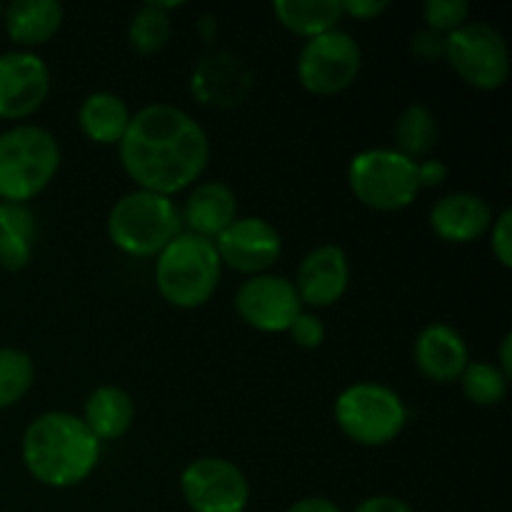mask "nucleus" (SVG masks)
<instances>
[{
  "label": "nucleus",
  "mask_w": 512,
  "mask_h": 512,
  "mask_svg": "<svg viewBox=\"0 0 512 512\" xmlns=\"http://www.w3.org/2000/svg\"><path fill=\"white\" fill-rule=\"evenodd\" d=\"M118 153L140 190L173 198L208 170L210 140L203 125L183 108L153 103L130 118Z\"/></svg>",
  "instance_id": "1"
},
{
  "label": "nucleus",
  "mask_w": 512,
  "mask_h": 512,
  "mask_svg": "<svg viewBox=\"0 0 512 512\" xmlns=\"http://www.w3.org/2000/svg\"><path fill=\"white\" fill-rule=\"evenodd\" d=\"M100 460V440L70 413H43L25 428L23 463L38 483L48 488H73L83 483Z\"/></svg>",
  "instance_id": "2"
},
{
  "label": "nucleus",
  "mask_w": 512,
  "mask_h": 512,
  "mask_svg": "<svg viewBox=\"0 0 512 512\" xmlns=\"http://www.w3.org/2000/svg\"><path fill=\"white\" fill-rule=\"evenodd\" d=\"M223 275L215 243L200 235L183 233L168 243L155 260V285L173 308L193 310L215 295Z\"/></svg>",
  "instance_id": "3"
},
{
  "label": "nucleus",
  "mask_w": 512,
  "mask_h": 512,
  "mask_svg": "<svg viewBox=\"0 0 512 512\" xmlns=\"http://www.w3.org/2000/svg\"><path fill=\"white\" fill-rule=\"evenodd\" d=\"M60 168V145L40 125H15L0 133V200L28 203L43 193Z\"/></svg>",
  "instance_id": "4"
},
{
  "label": "nucleus",
  "mask_w": 512,
  "mask_h": 512,
  "mask_svg": "<svg viewBox=\"0 0 512 512\" xmlns=\"http://www.w3.org/2000/svg\"><path fill=\"white\" fill-rule=\"evenodd\" d=\"M180 233V210L165 195L138 188L110 208L108 238L130 258H158Z\"/></svg>",
  "instance_id": "5"
},
{
  "label": "nucleus",
  "mask_w": 512,
  "mask_h": 512,
  "mask_svg": "<svg viewBox=\"0 0 512 512\" xmlns=\"http://www.w3.org/2000/svg\"><path fill=\"white\" fill-rule=\"evenodd\" d=\"M335 423L345 438L365 448L388 445L403 433L408 410L393 388L380 383H355L335 400Z\"/></svg>",
  "instance_id": "6"
},
{
  "label": "nucleus",
  "mask_w": 512,
  "mask_h": 512,
  "mask_svg": "<svg viewBox=\"0 0 512 512\" xmlns=\"http://www.w3.org/2000/svg\"><path fill=\"white\" fill-rule=\"evenodd\" d=\"M348 185L365 208L398 213L418 198V163L393 148L363 150L350 160Z\"/></svg>",
  "instance_id": "7"
},
{
  "label": "nucleus",
  "mask_w": 512,
  "mask_h": 512,
  "mask_svg": "<svg viewBox=\"0 0 512 512\" xmlns=\"http://www.w3.org/2000/svg\"><path fill=\"white\" fill-rule=\"evenodd\" d=\"M445 60L468 85L478 90L503 88L510 75L508 43L493 25L468 20L445 35Z\"/></svg>",
  "instance_id": "8"
},
{
  "label": "nucleus",
  "mask_w": 512,
  "mask_h": 512,
  "mask_svg": "<svg viewBox=\"0 0 512 512\" xmlns=\"http://www.w3.org/2000/svg\"><path fill=\"white\" fill-rule=\"evenodd\" d=\"M363 53L353 35L330 30L305 40L298 55V80L313 95H338L358 80Z\"/></svg>",
  "instance_id": "9"
},
{
  "label": "nucleus",
  "mask_w": 512,
  "mask_h": 512,
  "mask_svg": "<svg viewBox=\"0 0 512 512\" xmlns=\"http://www.w3.org/2000/svg\"><path fill=\"white\" fill-rule=\"evenodd\" d=\"M180 490L193 512H245L250 485L225 458H198L180 475Z\"/></svg>",
  "instance_id": "10"
},
{
  "label": "nucleus",
  "mask_w": 512,
  "mask_h": 512,
  "mask_svg": "<svg viewBox=\"0 0 512 512\" xmlns=\"http://www.w3.org/2000/svg\"><path fill=\"white\" fill-rule=\"evenodd\" d=\"M240 320L260 333H288L290 323L303 313L293 280L263 273L245 280L235 293Z\"/></svg>",
  "instance_id": "11"
},
{
  "label": "nucleus",
  "mask_w": 512,
  "mask_h": 512,
  "mask_svg": "<svg viewBox=\"0 0 512 512\" xmlns=\"http://www.w3.org/2000/svg\"><path fill=\"white\" fill-rule=\"evenodd\" d=\"M220 263L235 273L263 275L283 255V238L263 218H235L218 238L213 240Z\"/></svg>",
  "instance_id": "12"
},
{
  "label": "nucleus",
  "mask_w": 512,
  "mask_h": 512,
  "mask_svg": "<svg viewBox=\"0 0 512 512\" xmlns=\"http://www.w3.org/2000/svg\"><path fill=\"white\" fill-rule=\"evenodd\" d=\"M50 70L40 55L13 50L0 55V120H23L45 103Z\"/></svg>",
  "instance_id": "13"
},
{
  "label": "nucleus",
  "mask_w": 512,
  "mask_h": 512,
  "mask_svg": "<svg viewBox=\"0 0 512 512\" xmlns=\"http://www.w3.org/2000/svg\"><path fill=\"white\" fill-rule=\"evenodd\" d=\"M295 290L303 305L328 308L338 303L350 285L348 255L338 245H320L310 250L295 275Z\"/></svg>",
  "instance_id": "14"
},
{
  "label": "nucleus",
  "mask_w": 512,
  "mask_h": 512,
  "mask_svg": "<svg viewBox=\"0 0 512 512\" xmlns=\"http://www.w3.org/2000/svg\"><path fill=\"white\" fill-rule=\"evenodd\" d=\"M490 225L493 208L475 193H450L430 210V228L445 243H475L488 233Z\"/></svg>",
  "instance_id": "15"
},
{
  "label": "nucleus",
  "mask_w": 512,
  "mask_h": 512,
  "mask_svg": "<svg viewBox=\"0 0 512 512\" xmlns=\"http://www.w3.org/2000/svg\"><path fill=\"white\" fill-rule=\"evenodd\" d=\"M415 365L433 383H453L460 380L470 363L468 345L463 335L445 323H433L420 330L415 340Z\"/></svg>",
  "instance_id": "16"
},
{
  "label": "nucleus",
  "mask_w": 512,
  "mask_h": 512,
  "mask_svg": "<svg viewBox=\"0 0 512 512\" xmlns=\"http://www.w3.org/2000/svg\"><path fill=\"white\" fill-rule=\"evenodd\" d=\"M250 83H253V75L238 58L228 53H215L200 60L190 88L198 95L200 103L230 108L245 98Z\"/></svg>",
  "instance_id": "17"
},
{
  "label": "nucleus",
  "mask_w": 512,
  "mask_h": 512,
  "mask_svg": "<svg viewBox=\"0 0 512 512\" xmlns=\"http://www.w3.org/2000/svg\"><path fill=\"white\" fill-rule=\"evenodd\" d=\"M238 218L235 193L225 183H200L190 190L180 220H185L188 233L215 240L233 220Z\"/></svg>",
  "instance_id": "18"
},
{
  "label": "nucleus",
  "mask_w": 512,
  "mask_h": 512,
  "mask_svg": "<svg viewBox=\"0 0 512 512\" xmlns=\"http://www.w3.org/2000/svg\"><path fill=\"white\" fill-rule=\"evenodd\" d=\"M63 15V5L58 0H15L5 5L3 23L15 43L35 48L55 38L63 25Z\"/></svg>",
  "instance_id": "19"
},
{
  "label": "nucleus",
  "mask_w": 512,
  "mask_h": 512,
  "mask_svg": "<svg viewBox=\"0 0 512 512\" xmlns=\"http://www.w3.org/2000/svg\"><path fill=\"white\" fill-rule=\"evenodd\" d=\"M135 405L133 398L123 388L115 385H103L93 390L85 400L83 423L88 425L90 433L103 443V440H118L133 428Z\"/></svg>",
  "instance_id": "20"
},
{
  "label": "nucleus",
  "mask_w": 512,
  "mask_h": 512,
  "mask_svg": "<svg viewBox=\"0 0 512 512\" xmlns=\"http://www.w3.org/2000/svg\"><path fill=\"white\" fill-rule=\"evenodd\" d=\"M130 108L120 95L98 90L83 100L78 110V125L88 140L98 145H118L130 125Z\"/></svg>",
  "instance_id": "21"
},
{
  "label": "nucleus",
  "mask_w": 512,
  "mask_h": 512,
  "mask_svg": "<svg viewBox=\"0 0 512 512\" xmlns=\"http://www.w3.org/2000/svg\"><path fill=\"white\" fill-rule=\"evenodd\" d=\"M35 233V215L28 205L0 200V268L23 270L33 255Z\"/></svg>",
  "instance_id": "22"
},
{
  "label": "nucleus",
  "mask_w": 512,
  "mask_h": 512,
  "mask_svg": "<svg viewBox=\"0 0 512 512\" xmlns=\"http://www.w3.org/2000/svg\"><path fill=\"white\" fill-rule=\"evenodd\" d=\"M273 13L285 30L305 40L338 30L343 20L340 0H275Z\"/></svg>",
  "instance_id": "23"
},
{
  "label": "nucleus",
  "mask_w": 512,
  "mask_h": 512,
  "mask_svg": "<svg viewBox=\"0 0 512 512\" xmlns=\"http://www.w3.org/2000/svg\"><path fill=\"white\" fill-rule=\"evenodd\" d=\"M438 145V120L425 105H408L395 123V148L413 163L428 158Z\"/></svg>",
  "instance_id": "24"
},
{
  "label": "nucleus",
  "mask_w": 512,
  "mask_h": 512,
  "mask_svg": "<svg viewBox=\"0 0 512 512\" xmlns=\"http://www.w3.org/2000/svg\"><path fill=\"white\" fill-rule=\"evenodd\" d=\"M180 3H145L133 13L128 25V40L140 55H155L168 45L173 35V20L170 8Z\"/></svg>",
  "instance_id": "25"
},
{
  "label": "nucleus",
  "mask_w": 512,
  "mask_h": 512,
  "mask_svg": "<svg viewBox=\"0 0 512 512\" xmlns=\"http://www.w3.org/2000/svg\"><path fill=\"white\" fill-rule=\"evenodd\" d=\"M35 368L28 353L18 348H0V410L20 403L33 388Z\"/></svg>",
  "instance_id": "26"
},
{
  "label": "nucleus",
  "mask_w": 512,
  "mask_h": 512,
  "mask_svg": "<svg viewBox=\"0 0 512 512\" xmlns=\"http://www.w3.org/2000/svg\"><path fill=\"white\" fill-rule=\"evenodd\" d=\"M460 383L470 403L490 408V405L503 403L510 378H505L495 363H468L465 373L460 375Z\"/></svg>",
  "instance_id": "27"
},
{
  "label": "nucleus",
  "mask_w": 512,
  "mask_h": 512,
  "mask_svg": "<svg viewBox=\"0 0 512 512\" xmlns=\"http://www.w3.org/2000/svg\"><path fill=\"white\" fill-rule=\"evenodd\" d=\"M423 18L430 30L440 35H450L463 28L470 18V3L465 0H428L423 5Z\"/></svg>",
  "instance_id": "28"
},
{
  "label": "nucleus",
  "mask_w": 512,
  "mask_h": 512,
  "mask_svg": "<svg viewBox=\"0 0 512 512\" xmlns=\"http://www.w3.org/2000/svg\"><path fill=\"white\" fill-rule=\"evenodd\" d=\"M288 335L293 338L295 345H300V348L315 350V348H320V345H323L325 325H323V320L318 318V315L305 313V310H303V313H300L298 318L290 323Z\"/></svg>",
  "instance_id": "29"
},
{
  "label": "nucleus",
  "mask_w": 512,
  "mask_h": 512,
  "mask_svg": "<svg viewBox=\"0 0 512 512\" xmlns=\"http://www.w3.org/2000/svg\"><path fill=\"white\" fill-rule=\"evenodd\" d=\"M490 248L503 268H512V210H503L490 225Z\"/></svg>",
  "instance_id": "30"
},
{
  "label": "nucleus",
  "mask_w": 512,
  "mask_h": 512,
  "mask_svg": "<svg viewBox=\"0 0 512 512\" xmlns=\"http://www.w3.org/2000/svg\"><path fill=\"white\" fill-rule=\"evenodd\" d=\"M410 50L413 55H418L423 63H435V60L445 58V35L435 33V30L425 28L420 33L413 35L410 40Z\"/></svg>",
  "instance_id": "31"
},
{
  "label": "nucleus",
  "mask_w": 512,
  "mask_h": 512,
  "mask_svg": "<svg viewBox=\"0 0 512 512\" xmlns=\"http://www.w3.org/2000/svg\"><path fill=\"white\" fill-rule=\"evenodd\" d=\"M390 8L388 0H343L340 10L355 20H375Z\"/></svg>",
  "instance_id": "32"
},
{
  "label": "nucleus",
  "mask_w": 512,
  "mask_h": 512,
  "mask_svg": "<svg viewBox=\"0 0 512 512\" xmlns=\"http://www.w3.org/2000/svg\"><path fill=\"white\" fill-rule=\"evenodd\" d=\"M448 180V165L440 163V160L425 158L423 163H418V183L420 190L423 188H438Z\"/></svg>",
  "instance_id": "33"
},
{
  "label": "nucleus",
  "mask_w": 512,
  "mask_h": 512,
  "mask_svg": "<svg viewBox=\"0 0 512 512\" xmlns=\"http://www.w3.org/2000/svg\"><path fill=\"white\" fill-rule=\"evenodd\" d=\"M353 512H413V508L393 495H375V498L363 500Z\"/></svg>",
  "instance_id": "34"
},
{
  "label": "nucleus",
  "mask_w": 512,
  "mask_h": 512,
  "mask_svg": "<svg viewBox=\"0 0 512 512\" xmlns=\"http://www.w3.org/2000/svg\"><path fill=\"white\" fill-rule=\"evenodd\" d=\"M285 512H340V508L328 498H303Z\"/></svg>",
  "instance_id": "35"
},
{
  "label": "nucleus",
  "mask_w": 512,
  "mask_h": 512,
  "mask_svg": "<svg viewBox=\"0 0 512 512\" xmlns=\"http://www.w3.org/2000/svg\"><path fill=\"white\" fill-rule=\"evenodd\" d=\"M498 358H500V373L505 375V378H510L512 375V335L508 333L503 338V343H500V350H498Z\"/></svg>",
  "instance_id": "36"
},
{
  "label": "nucleus",
  "mask_w": 512,
  "mask_h": 512,
  "mask_svg": "<svg viewBox=\"0 0 512 512\" xmlns=\"http://www.w3.org/2000/svg\"><path fill=\"white\" fill-rule=\"evenodd\" d=\"M3 15H5V5L0 3V20H3Z\"/></svg>",
  "instance_id": "37"
}]
</instances>
